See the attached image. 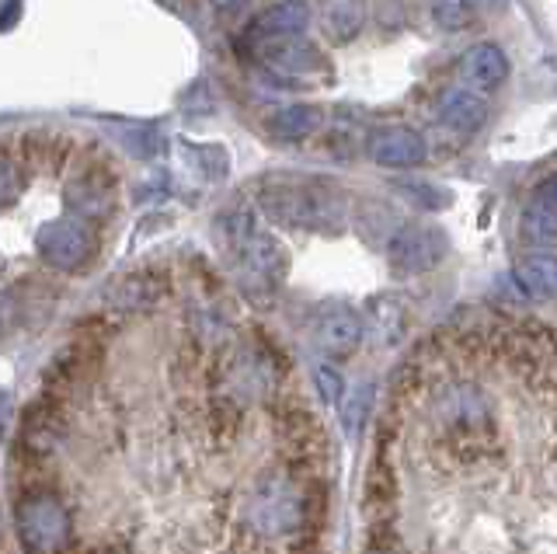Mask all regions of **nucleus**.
Wrapping results in <instances>:
<instances>
[{
    "label": "nucleus",
    "mask_w": 557,
    "mask_h": 554,
    "mask_svg": "<svg viewBox=\"0 0 557 554\" xmlns=\"http://www.w3.org/2000/svg\"><path fill=\"white\" fill-rule=\"evenodd\" d=\"M457 77L467 91H498L509 77V57L495 42H474L457 60Z\"/></svg>",
    "instance_id": "obj_10"
},
{
    "label": "nucleus",
    "mask_w": 557,
    "mask_h": 554,
    "mask_svg": "<svg viewBox=\"0 0 557 554\" xmlns=\"http://www.w3.org/2000/svg\"><path fill=\"white\" fill-rule=\"evenodd\" d=\"M313 19V8L307 0H275L272 8H265L261 14H255L248 25V39L265 42V39H278V36H296L304 32Z\"/></svg>",
    "instance_id": "obj_11"
},
{
    "label": "nucleus",
    "mask_w": 557,
    "mask_h": 554,
    "mask_svg": "<svg viewBox=\"0 0 557 554\" xmlns=\"http://www.w3.org/2000/svg\"><path fill=\"white\" fill-rule=\"evenodd\" d=\"M533 199L540 202V206H554L557 210V175H550V178H544L536 188H533Z\"/></svg>",
    "instance_id": "obj_22"
},
{
    "label": "nucleus",
    "mask_w": 557,
    "mask_h": 554,
    "mask_svg": "<svg viewBox=\"0 0 557 554\" xmlns=\"http://www.w3.org/2000/svg\"><path fill=\"white\" fill-rule=\"evenodd\" d=\"M366 153L380 168H418L425 161V140L411 126H380L366 136Z\"/></svg>",
    "instance_id": "obj_7"
},
{
    "label": "nucleus",
    "mask_w": 557,
    "mask_h": 554,
    "mask_svg": "<svg viewBox=\"0 0 557 554\" xmlns=\"http://www.w3.org/2000/svg\"><path fill=\"white\" fill-rule=\"evenodd\" d=\"M366 408H370V391H359L356 397H348V415H345V426L348 432H359V426L366 422Z\"/></svg>",
    "instance_id": "obj_20"
},
{
    "label": "nucleus",
    "mask_w": 557,
    "mask_h": 554,
    "mask_svg": "<svg viewBox=\"0 0 557 554\" xmlns=\"http://www.w3.org/2000/svg\"><path fill=\"white\" fill-rule=\"evenodd\" d=\"M366 14H370V0H318V25L331 46L356 42Z\"/></svg>",
    "instance_id": "obj_12"
},
{
    "label": "nucleus",
    "mask_w": 557,
    "mask_h": 554,
    "mask_svg": "<svg viewBox=\"0 0 557 554\" xmlns=\"http://www.w3.org/2000/svg\"><path fill=\"white\" fill-rule=\"evenodd\" d=\"M35 251L39 258L57 272H81L95 262L98 255V231L91 220L81 217H57L46 220L39 231H35Z\"/></svg>",
    "instance_id": "obj_2"
},
{
    "label": "nucleus",
    "mask_w": 557,
    "mask_h": 554,
    "mask_svg": "<svg viewBox=\"0 0 557 554\" xmlns=\"http://www.w3.org/2000/svg\"><path fill=\"white\" fill-rule=\"evenodd\" d=\"M376 19L383 28H400V22H405V11H400V0H376Z\"/></svg>",
    "instance_id": "obj_21"
},
{
    "label": "nucleus",
    "mask_w": 557,
    "mask_h": 554,
    "mask_svg": "<svg viewBox=\"0 0 557 554\" xmlns=\"http://www.w3.org/2000/svg\"><path fill=\"white\" fill-rule=\"evenodd\" d=\"M63 206L70 217L104 220L115 210V178L104 168H81L63 182Z\"/></svg>",
    "instance_id": "obj_6"
},
{
    "label": "nucleus",
    "mask_w": 557,
    "mask_h": 554,
    "mask_svg": "<svg viewBox=\"0 0 557 554\" xmlns=\"http://www.w3.org/2000/svg\"><path fill=\"white\" fill-rule=\"evenodd\" d=\"M70 513L52 492L25 495L14 506V530L17 541L32 554H52L70 541Z\"/></svg>",
    "instance_id": "obj_4"
},
{
    "label": "nucleus",
    "mask_w": 557,
    "mask_h": 554,
    "mask_svg": "<svg viewBox=\"0 0 557 554\" xmlns=\"http://www.w3.org/2000/svg\"><path fill=\"white\" fill-rule=\"evenodd\" d=\"M313 342H318V349L331 359L352 356L362 342V318L345 304L324 307L318 321H313Z\"/></svg>",
    "instance_id": "obj_9"
},
{
    "label": "nucleus",
    "mask_w": 557,
    "mask_h": 554,
    "mask_svg": "<svg viewBox=\"0 0 557 554\" xmlns=\"http://www.w3.org/2000/svg\"><path fill=\"white\" fill-rule=\"evenodd\" d=\"M258 206L269 220L293 231L335 234L348 220L342 188L318 178H265L258 188Z\"/></svg>",
    "instance_id": "obj_1"
},
{
    "label": "nucleus",
    "mask_w": 557,
    "mask_h": 554,
    "mask_svg": "<svg viewBox=\"0 0 557 554\" xmlns=\"http://www.w3.org/2000/svg\"><path fill=\"white\" fill-rule=\"evenodd\" d=\"M516 286L533 300H557V255L530 251L512 266Z\"/></svg>",
    "instance_id": "obj_13"
},
{
    "label": "nucleus",
    "mask_w": 557,
    "mask_h": 554,
    "mask_svg": "<svg viewBox=\"0 0 557 554\" xmlns=\"http://www.w3.org/2000/svg\"><path fill=\"white\" fill-rule=\"evenodd\" d=\"M313 380H318V391L324 397V405L338 408L345 402V380L335 367H318L313 370Z\"/></svg>",
    "instance_id": "obj_19"
},
{
    "label": "nucleus",
    "mask_w": 557,
    "mask_h": 554,
    "mask_svg": "<svg viewBox=\"0 0 557 554\" xmlns=\"http://www.w3.org/2000/svg\"><path fill=\"white\" fill-rule=\"evenodd\" d=\"M161 293H164V286L153 283L150 272H133V275H126V280L115 283V304L126 307V310H136V307L153 304Z\"/></svg>",
    "instance_id": "obj_17"
},
{
    "label": "nucleus",
    "mask_w": 557,
    "mask_h": 554,
    "mask_svg": "<svg viewBox=\"0 0 557 554\" xmlns=\"http://www.w3.org/2000/svg\"><path fill=\"white\" fill-rule=\"evenodd\" d=\"M255 53L261 57V63H269L272 71H278V74L304 77V74L327 71V60H324L321 49L313 42H307V39H296V36H278V39L255 42Z\"/></svg>",
    "instance_id": "obj_8"
},
{
    "label": "nucleus",
    "mask_w": 557,
    "mask_h": 554,
    "mask_svg": "<svg viewBox=\"0 0 557 554\" xmlns=\"http://www.w3.org/2000/svg\"><path fill=\"white\" fill-rule=\"evenodd\" d=\"M248 524L261 537H286L304 524V492L283 475L261 478L248 495Z\"/></svg>",
    "instance_id": "obj_3"
},
{
    "label": "nucleus",
    "mask_w": 557,
    "mask_h": 554,
    "mask_svg": "<svg viewBox=\"0 0 557 554\" xmlns=\"http://www.w3.org/2000/svg\"><path fill=\"white\" fill-rule=\"evenodd\" d=\"M17 4H22V0H8V14H4V25H0V28H14V22H17Z\"/></svg>",
    "instance_id": "obj_24"
},
{
    "label": "nucleus",
    "mask_w": 557,
    "mask_h": 554,
    "mask_svg": "<svg viewBox=\"0 0 557 554\" xmlns=\"http://www.w3.org/2000/svg\"><path fill=\"white\" fill-rule=\"evenodd\" d=\"M446 251H449V237L435 223H405L387 241V262L391 269L405 275L432 272L446 258Z\"/></svg>",
    "instance_id": "obj_5"
},
{
    "label": "nucleus",
    "mask_w": 557,
    "mask_h": 554,
    "mask_svg": "<svg viewBox=\"0 0 557 554\" xmlns=\"http://www.w3.org/2000/svg\"><path fill=\"white\" fill-rule=\"evenodd\" d=\"M432 19L446 32H463L474 22V4L470 0H432Z\"/></svg>",
    "instance_id": "obj_18"
},
{
    "label": "nucleus",
    "mask_w": 557,
    "mask_h": 554,
    "mask_svg": "<svg viewBox=\"0 0 557 554\" xmlns=\"http://www.w3.org/2000/svg\"><path fill=\"white\" fill-rule=\"evenodd\" d=\"M209 4H213L216 11H226V14H237V11H244L251 4V0H209Z\"/></svg>",
    "instance_id": "obj_23"
},
{
    "label": "nucleus",
    "mask_w": 557,
    "mask_h": 554,
    "mask_svg": "<svg viewBox=\"0 0 557 554\" xmlns=\"http://www.w3.org/2000/svg\"><path fill=\"white\" fill-rule=\"evenodd\" d=\"M519 234L533 248H557V210L554 206H530L519 217Z\"/></svg>",
    "instance_id": "obj_16"
},
{
    "label": "nucleus",
    "mask_w": 557,
    "mask_h": 554,
    "mask_svg": "<svg viewBox=\"0 0 557 554\" xmlns=\"http://www.w3.org/2000/svg\"><path fill=\"white\" fill-rule=\"evenodd\" d=\"M324 126V112L318 106H286L269 119V130L278 140H307Z\"/></svg>",
    "instance_id": "obj_15"
},
{
    "label": "nucleus",
    "mask_w": 557,
    "mask_h": 554,
    "mask_svg": "<svg viewBox=\"0 0 557 554\" xmlns=\"http://www.w3.org/2000/svg\"><path fill=\"white\" fill-rule=\"evenodd\" d=\"M509 0H481V8H487V11H502Z\"/></svg>",
    "instance_id": "obj_25"
},
{
    "label": "nucleus",
    "mask_w": 557,
    "mask_h": 554,
    "mask_svg": "<svg viewBox=\"0 0 557 554\" xmlns=\"http://www.w3.org/2000/svg\"><path fill=\"white\" fill-rule=\"evenodd\" d=\"M440 119L463 136L484 130L487 123V101L474 91H446L440 98Z\"/></svg>",
    "instance_id": "obj_14"
}]
</instances>
